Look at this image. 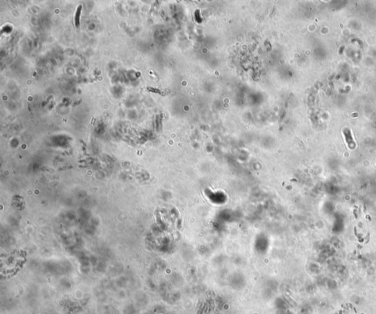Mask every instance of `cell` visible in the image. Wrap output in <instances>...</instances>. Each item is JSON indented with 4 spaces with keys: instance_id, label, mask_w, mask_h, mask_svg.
Instances as JSON below:
<instances>
[{
    "instance_id": "6da1fadb",
    "label": "cell",
    "mask_w": 376,
    "mask_h": 314,
    "mask_svg": "<svg viewBox=\"0 0 376 314\" xmlns=\"http://www.w3.org/2000/svg\"><path fill=\"white\" fill-rule=\"evenodd\" d=\"M344 134H345L346 142H347V145H348V147L350 148H351V149H353V148L355 147V143L354 142H353V137H352L351 136V131H350V130L345 129V130H344Z\"/></svg>"
},
{
    "instance_id": "7a4b0ae2",
    "label": "cell",
    "mask_w": 376,
    "mask_h": 314,
    "mask_svg": "<svg viewBox=\"0 0 376 314\" xmlns=\"http://www.w3.org/2000/svg\"><path fill=\"white\" fill-rule=\"evenodd\" d=\"M82 10V5H79V6L77 7V10H76L75 16H74V23H75V26L77 28H79V22H80V14H81Z\"/></svg>"
}]
</instances>
